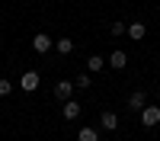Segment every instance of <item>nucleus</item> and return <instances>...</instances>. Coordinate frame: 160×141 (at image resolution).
Returning <instances> with one entry per match:
<instances>
[{"label": "nucleus", "instance_id": "nucleus-7", "mask_svg": "<svg viewBox=\"0 0 160 141\" xmlns=\"http://www.w3.org/2000/svg\"><path fill=\"white\" fill-rule=\"evenodd\" d=\"M125 64H128V55H125V51H112V55H109V68H115V71H122Z\"/></svg>", "mask_w": 160, "mask_h": 141}, {"label": "nucleus", "instance_id": "nucleus-8", "mask_svg": "<svg viewBox=\"0 0 160 141\" xmlns=\"http://www.w3.org/2000/svg\"><path fill=\"white\" fill-rule=\"evenodd\" d=\"M61 115H64L68 122H71V119H77V115H80V103H77V99H68V103H64V112H61Z\"/></svg>", "mask_w": 160, "mask_h": 141}, {"label": "nucleus", "instance_id": "nucleus-13", "mask_svg": "<svg viewBox=\"0 0 160 141\" xmlns=\"http://www.w3.org/2000/svg\"><path fill=\"white\" fill-rule=\"evenodd\" d=\"M90 87V74H77V80H74V90H87Z\"/></svg>", "mask_w": 160, "mask_h": 141}, {"label": "nucleus", "instance_id": "nucleus-1", "mask_svg": "<svg viewBox=\"0 0 160 141\" xmlns=\"http://www.w3.org/2000/svg\"><path fill=\"white\" fill-rule=\"evenodd\" d=\"M71 96H74V83H71V80H58V83H55V99L68 103Z\"/></svg>", "mask_w": 160, "mask_h": 141}, {"label": "nucleus", "instance_id": "nucleus-10", "mask_svg": "<svg viewBox=\"0 0 160 141\" xmlns=\"http://www.w3.org/2000/svg\"><path fill=\"white\" fill-rule=\"evenodd\" d=\"M77 141H99V132H96V128H80Z\"/></svg>", "mask_w": 160, "mask_h": 141}, {"label": "nucleus", "instance_id": "nucleus-12", "mask_svg": "<svg viewBox=\"0 0 160 141\" xmlns=\"http://www.w3.org/2000/svg\"><path fill=\"white\" fill-rule=\"evenodd\" d=\"M71 51H74V42H71L68 35H61L58 38V55H71Z\"/></svg>", "mask_w": 160, "mask_h": 141}, {"label": "nucleus", "instance_id": "nucleus-9", "mask_svg": "<svg viewBox=\"0 0 160 141\" xmlns=\"http://www.w3.org/2000/svg\"><path fill=\"white\" fill-rule=\"evenodd\" d=\"M128 35H131V38H135V42H138V38H144V35H148V26H144V23H138V19H135V23L128 26Z\"/></svg>", "mask_w": 160, "mask_h": 141}, {"label": "nucleus", "instance_id": "nucleus-2", "mask_svg": "<svg viewBox=\"0 0 160 141\" xmlns=\"http://www.w3.org/2000/svg\"><path fill=\"white\" fill-rule=\"evenodd\" d=\"M141 122L148 125V128H154V125L160 122V106H144V109H141Z\"/></svg>", "mask_w": 160, "mask_h": 141}, {"label": "nucleus", "instance_id": "nucleus-4", "mask_svg": "<svg viewBox=\"0 0 160 141\" xmlns=\"http://www.w3.org/2000/svg\"><path fill=\"white\" fill-rule=\"evenodd\" d=\"M19 87L26 90V93H35V90H38V74H35V71H26L22 80H19Z\"/></svg>", "mask_w": 160, "mask_h": 141}, {"label": "nucleus", "instance_id": "nucleus-16", "mask_svg": "<svg viewBox=\"0 0 160 141\" xmlns=\"http://www.w3.org/2000/svg\"><path fill=\"white\" fill-rule=\"evenodd\" d=\"M157 93H160V87H157Z\"/></svg>", "mask_w": 160, "mask_h": 141}, {"label": "nucleus", "instance_id": "nucleus-5", "mask_svg": "<svg viewBox=\"0 0 160 141\" xmlns=\"http://www.w3.org/2000/svg\"><path fill=\"white\" fill-rule=\"evenodd\" d=\"M128 106L131 109H144L148 106V93H144V90H135V93L128 96Z\"/></svg>", "mask_w": 160, "mask_h": 141}, {"label": "nucleus", "instance_id": "nucleus-15", "mask_svg": "<svg viewBox=\"0 0 160 141\" xmlns=\"http://www.w3.org/2000/svg\"><path fill=\"white\" fill-rule=\"evenodd\" d=\"M125 32H128L125 23H112V35H125Z\"/></svg>", "mask_w": 160, "mask_h": 141}, {"label": "nucleus", "instance_id": "nucleus-3", "mask_svg": "<svg viewBox=\"0 0 160 141\" xmlns=\"http://www.w3.org/2000/svg\"><path fill=\"white\" fill-rule=\"evenodd\" d=\"M51 45H55V42H51V35H45V32H38V35L32 38V48L38 51V55H45V51H51Z\"/></svg>", "mask_w": 160, "mask_h": 141}, {"label": "nucleus", "instance_id": "nucleus-14", "mask_svg": "<svg viewBox=\"0 0 160 141\" xmlns=\"http://www.w3.org/2000/svg\"><path fill=\"white\" fill-rule=\"evenodd\" d=\"M10 93H13V83L7 77H0V96H10Z\"/></svg>", "mask_w": 160, "mask_h": 141}, {"label": "nucleus", "instance_id": "nucleus-11", "mask_svg": "<svg viewBox=\"0 0 160 141\" xmlns=\"http://www.w3.org/2000/svg\"><path fill=\"white\" fill-rule=\"evenodd\" d=\"M87 68H90V71H102V68H106V58H102V55H90V58H87Z\"/></svg>", "mask_w": 160, "mask_h": 141}, {"label": "nucleus", "instance_id": "nucleus-6", "mask_svg": "<svg viewBox=\"0 0 160 141\" xmlns=\"http://www.w3.org/2000/svg\"><path fill=\"white\" fill-rule=\"evenodd\" d=\"M99 125L106 128V132H115V128H118V115L115 112H102L99 115Z\"/></svg>", "mask_w": 160, "mask_h": 141}]
</instances>
